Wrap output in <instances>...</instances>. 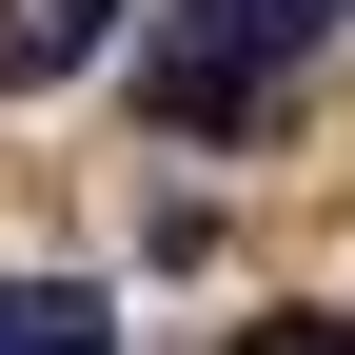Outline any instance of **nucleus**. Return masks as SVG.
Here are the masks:
<instances>
[{
	"label": "nucleus",
	"instance_id": "4",
	"mask_svg": "<svg viewBox=\"0 0 355 355\" xmlns=\"http://www.w3.org/2000/svg\"><path fill=\"white\" fill-rule=\"evenodd\" d=\"M237 355H355V316H277V336H237Z\"/></svg>",
	"mask_w": 355,
	"mask_h": 355
},
{
	"label": "nucleus",
	"instance_id": "2",
	"mask_svg": "<svg viewBox=\"0 0 355 355\" xmlns=\"http://www.w3.org/2000/svg\"><path fill=\"white\" fill-rule=\"evenodd\" d=\"M0 355H119V316L79 277H0Z\"/></svg>",
	"mask_w": 355,
	"mask_h": 355
},
{
	"label": "nucleus",
	"instance_id": "3",
	"mask_svg": "<svg viewBox=\"0 0 355 355\" xmlns=\"http://www.w3.org/2000/svg\"><path fill=\"white\" fill-rule=\"evenodd\" d=\"M99 20H119V0H20V20H0V79H60Z\"/></svg>",
	"mask_w": 355,
	"mask_h": 355
},
{
	"label": "nucleus",
	"instance_id": "1",
	"mask_svg": "<svg viewBox=\"0 0 355 355\" xmlns=\"http://www.w3.org/2000/svg\"><path fill=\"white\" fill-rule=\"evenodd\" d=\"M316 40V0H178V20L139 40V119H178V139H237L257 99H277V60Z\"/></svg>",
	"mask_w": 355,
	"mask_h": 355
}]
</instances>
